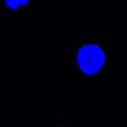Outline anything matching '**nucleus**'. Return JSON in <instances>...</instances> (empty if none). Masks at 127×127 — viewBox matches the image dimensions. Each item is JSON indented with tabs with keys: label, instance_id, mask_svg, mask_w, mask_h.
I'll use <instances>...</instances> for the list:
<instances>
[{
	"label": "nucleus",
	"instance_id": "f257e3e1",
	"mask_svg": "<svg viewBox=\"0 0 127 127\" xmlns=\"http://www.w3.org/2000/svg\"><path fill=\"white\" fill-rule=\"evenodd\" d=\"M73 56L78 69L86 76L98 74L106 62L105 52L96 43L82 44L75 50Z\"/></svg>",
	"mask_w": 127,
	"mask_h": 127
},
{
	"label": "nucleus",
	"instance_id": "f03ea898",
	"mask_svg": "<svg viewBox=\"0 0 127 127\" xmlns=\"http://www.w3.org/2000/svg\"><path fill=\"white\" fill-rule=\"evenodd\" d=\"M31 0H3V7L10 13H16L26 6Z\"/></svg>",
	"mask_w": 127,
	"mask_h": 127
}]
</instances>
